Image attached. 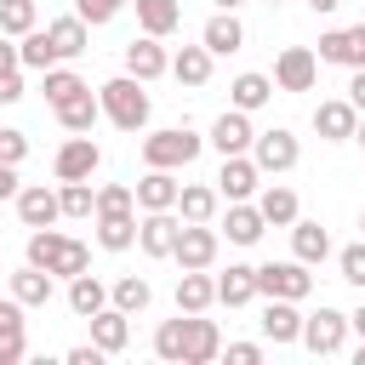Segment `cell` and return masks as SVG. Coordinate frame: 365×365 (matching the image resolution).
<instances>
[{"instance_id": "f1b7e54d", "label": "cell", "mask_w": 365, "mask_h": 365, "mask_svg": "<svg viewBox=\"0 0 365 365\" xmlns=\"http://www.w3.org/2000/svg\"><path fill=\"white\" fill-rule=\"evenodd\" d=\"M97 245L103 251H131L137 245V217L131 211H97Z\"/></svg>"}, {"instance_id": "680465c9", "label": "cell", "mask_w": 365, "mask_h": 365, "mask_svg": "<svg viewBox=\"0 0 365 365\" xmlns=\"http://www.w3.org/2000/svg\"><path fill=\"white\" fill-rule=\"evenodd\" d=\"M268 6H279V0H268Z\"/></svg>"}, {"instance_id": "60d3db41", "label": "cell", "mask_w": 365, "mask_h": 365, "mask_svg": "<svg viewBox=\"0 0 365 365\" xmlns=\"http://www.w3.org/2000/svg\"><path fill=\"white\" fill-rule=\"evenodd\" d=\"M125 6H131V0H74V17H80L86 29H103V23H114Z\"/></svg>"}, {"instance_id": "44dd1931", "label": "cell", "mask_w": 365, "mask_h": 365, "mask_svg": "<svg viewBox=\"0 0 365 365\" xmlns=\"http://www.w3.org/2000/svg\"><path fill=\"white\" fill-rule=\"evenodd\" d=\"M51 114H57V125H63V131H91V125H97V114H103V103L91 97V86H80V91H68L63 103H51Z\"/></svg>"}, {"instance_id": "6da1fadb", "label": "cell", "mask_w": 365, "mask_h": 365, "mask_svg": "<svg viewBox=\"0 0 365 365\" xmlns=\"http://www.w3.org/2000/svg\"><path fill=\"white\" fill-rule=\"evenodd\" d=\"M154 354L171 359V365H211L222 354V331L211 319H200V314H188V319L177 314V319H165L154 331Z\"/></svg>"}, {"instance_id": "4316f807", "label": "cell", "mask_w": 365, "mask_h": 365, "mask_svg": "<svg viewBox=\"0 0 365 365\" xmlns=\"http://www.w3.org/2000/svg\"><path fill=\"white\" fill-rule=\"evenodd\" d=\"M268 97H274V74H257V68L234 74V86H228V103H234V108H245V114H257Z\"/></svg>"}, {"instance_id": "8fae6325", "label": "cell", "mask_w": 365, "mask_h": 365, "mask_svg": "<svg viewBox=\"0 0 365 365\" xmlns=\"http://www.w3.org/2000/svg\"><path fill=\"white\" fill-rule=\"evenodd\" d=\"M262 188V171L251 154H222V171H217V194L222 200H251Z\"/></svg>"}, {"instance_id": "ab89813d", "label": "cell", "mask_w": 365, "mask_h": 365, "mask_svg": "<svg viewBox=\"0 0 365 365\" xmlns=\"http://www.w3.org/2000/svg\"><path fill=\"white\" fill-rule=\"evenodd\" d=\"M23 97V63H17V46L0 40V103H17Z\"/></svg>"}, {"instance_id": "bcb514c9", "label": "cell", "mask_w": 365, "mask_h": 365, "mask_svg": "<svg viewBox=\"0 0 365 365\" xmlns=\"http://www.w3.org/2000/svg\"><path fill=\"white\" fill-rule=\"evenodd\" d=\"M262 359V342H228V365H257Z\"/></svg>"}, {"instance_id": "52a82bcc", "label": "cell", "mask_w": 365, "mask_h": 365, "mask_svg": "<svg viewBox=\"0 0 365 365\" xmlns=\"http://www.w3.org/2000/svg\"><path fill=\"white\" fill-rule=\"evenodd\" d=\"M217 251H222V234H217L211 222H182V228H177V245H171L177 268H211Z\"/></svg>"}, {"instance_id": "7bdbcfd3", "label": "cell", "mask_w": 365, "mask_h": 365, "mask_svg": "<svg viewBox=\"0 0 365 365\" xmlns=\"http://www.w3.org/2000/svg\"><path fill=\"white\" fill-rule=\"evenodd\" d=\"M80 86H86V80H80L74 68H63V63H51V68H46V103H63V97H68V91H80Z\"/></svg>"}, {"instance_id": "277c9868", "label": "cell", "mask_w": 365, "mask_h": 365, "mask_svg": "<svg viewBox=\"0 0 365 365\" xmlns=\"http://www.w3.org/2000/svg\"><path fill=\"white\" fill-rule=\"evenodd\" d=\"M200 148H205V137H194L188 125H165V131H148V137H143V165L177 171V165H194Z\"/></svg>"}, {"instance_id": "11a10c76", "label": "cell", "mask_w": 365, "mask_h": 365, "mask_svg": "<svg viewBox=\"0 0 365 365\" xmlns=\"http://www.w3.org/2000/svg\"><path fill=\"white\" fill-rule=\"evenodd\" d=\"M354 365H365V336H359V348H354Z\"/></svg>"}, {"instance_id": "d4e9b609", "label": "cell", "mask_w": 365, "mask_h": 365, "mask_svg": "<svg viewBox=\"0 0 365 365\" xmlns=\"http://www.w3.org/2000/svg\"><path fill=\"white\" fill-rule=\"evenodd\" d=\"M200 46H205L211 57H228V51H240V46H245V29H240V17H234V11H217V17L200 29Z\"/></svg>"}, {"instance_id": "7c38bea8", "label": "cell", "mask_w": 365, "mask_h": 365, "mask_svg": "<svg viewBox=\"0 0 365 365\" xmlns=\"http://www.w3.org/2000/svg\"><path fill=\"white\" fill-rule=\"evenodd\" d=\"M314 57L319 63H336V68H365V34L359 29H325Z\"/></svg>"}, {"instance_id": "ac0fdd59", "label": "cell", "mask_w": 365, "mask_h": 365, "mask_svg": "<svg viewBox=\"0 0 365 365\" xmlns=\"http://www.w3.org/2000/svg\"><path fill=\"white\" fill-rule=\"evenodd\" d=\"M354 125H359V108H354L348 97H331V103H319V108H314V131H319L325 143H348V137H354Z\"/></svg>"}, {"instance_id": "9a60e30c", "label": "cell", "mask_w": 365, "mask_h": 365, "mask_svg": "<svg viewBox=\"0 0 365 365\" xmlns=\"http://www.w3.org/2000/svg\"><path fill=\"white\" fill-rule=\"evenodd\" d=\"M177 211H143V222H137V245H143V257H171V245H177Z\"/></svg>"}, {"instance_id": "83f0119b", "label": "cell", "mask_w": 365, "mask_h": 365, "mask_svg": "<svg viewBox=\"0 0 365 365\" xmlns=\"http://www.w3.org/2000/svg\"><path fill=\"white\" fill-rule=\"evenodd\" d=\"M222 228H228V240H234V245H257L268 222H262V211H257L251 200H228V217H222Z\"/></svg>"}, {"instance_id": "ba28073f", "label": "cell", "mask_w": 365, "mask_h": 365, "mask_svg": "<svg viewBox=\"0 0 365 365\" xmlns=\"http://www.w3.org/2000/svg\"><path fill=\"white\" fill-rule=\"evenodd\" d=\"M314 80H319L314 46H285L274 57V91H314Z\"/></svg>"}, {"instance_id": "1f68e13d", "label": "cell", "mask_w": 365, "mask_h": 365, "mask_svg": "<svg viewBox=\"0 0 365 365\" xmlns=\"http://www.w3.org/2000/svg\"><path fill=\"white\" fill-rule=\"evenodd\" d=\"M217 188H205V182H182L177 188V211H182V222H211L217 217Z\"/></svg>"}, {"instance_id": "5bb4252c", "label": "cell", "mask_w": 365, "mask_h": 365, "mask_svg": "<svg viewBox=\"0 0 365 365\" xmlns=\"http://www.w3.org/2000/svg\"><path fill=\"white\" fill-rule=\"evenodd\" d=\"M17 217H23V228H51V222L63 217V205H57V188H46V182H29V188H17Z\"/></svg>"}, {"instance_id": "cb8c5ba5", "label": "cell", "mask_w": 365, "mask_h": 365, "mask_svg": "<svg viewBox=\"0 0 365 365\" xmlns=\"http://www.w3.org/2000/svg\"><path fill=\"white\" fill-rule=\"evenodd\" d=\"M257 211H262V222H268V228H291L302 205H297V188L268 182V188H257Z\"/></svg>"}, {"instance_id": "9f6ffc18", "label": "cell", "mask_w": 365, "mask_h": 365, "mask_svg": "<svg viewBox=\"0 0 365 365\" xmlns=\"http://www.w3.org/2000/svg\"><path fill=\"white\" fill-rule=\"evenodd\" d=\"M354 29H359V34H365V17H359V23H354Z\"/></svg>"}, {"instance_id": "2e32d148", "label": "cell", "mask_w": 365, "mask_h": 365, "mask_svg": "<svg viewBox=\"0 0 365 365\" xmlns=\"http://www.w3.org/2000/svg\"><path fill=\"white\" fill-rule=\"evenodd\" d=\"M262 336L274 342V348H285V342H297L302 336V314H297V302L291 297H268V308H262Z\"/></svg>"}, {"instance_id": "3957f363", "label": "cell", "mask_w": 365, "mask_h": 365, "mask_svg": "<svg viewBox=\"0 0 365 365\" xmlns=\"http://www.w3.org/2000/svg\"><path fill=\"white\" fill-rule=\"evenodd\" d=\"M97 103H103V114H108L120 131H143V125H148V108H154L137 74H114V80H103V86H97Z\"/></svg>"}, {"instance_id": "681fc988", "label": "cell", "mask_w": 365, "mask_h": 365, "mask_svg": "<svg viewBox=\"0 0 365 365\" xmlns=\"http://www.w3.org/2000/svg\"><path fill=\"white\" fill-rule=\"evenodd\" d=\"M0 200H17V165L0 160Z\"/></svg>"}, {"instance_id": "db71d44e", "label": "cell", "mask_w": 365, "mask_h": 365, "mask_svg": "<svg viewBox=\"0 0 365 365\" xmlns=\"http://www.w3.org/2000/svg\"><path fill=\"white\" fill-rule=\"evenodd\" d=\"M354 143H359V148H365V114H359V125H354Z\"/></svg>"}, {"instance_id": "e0dca14e", "label": "cell", "mask_w": 365, "mask_h": 365, "mask_svg": "<svg viewBox=\"0 0 365 365\" xmlns=\"http://www.w3.org/2000/svg\"><path fill=\"white\" fill-rule=\"evenodd\" d=\"M29 354V319H23V302L6 297L0 302V365H17Z\"/></svg>"}, {"instance_id": "c3c4849f", "label": "cell", "mask_w": 365, "mask_h": 365, "mask_svg": "<svg viewBox=\"0 0 365 365\" xmlns=\"http://www.w3.org/2000/svg\"><path fill=\"white\" fill-rule=\"evenodd\" d=\"M348 103L365 114V68H354V80H348Z\"/></svg>"}, {"instance_id": "f35d334b", "label": "cell", "mask_w": 365, "mask_h": 365, "mask_svg": "<svg viewBox=\"0 0 365 365\" xmlns=\"http://www.w3.org/2000/svg\"><path fill=\"white\" fill-rule=\"evenodd\" d=\"M57 205H63V217H91L97 211V188L91 182H63L57 188Z\"/></svg>"}, {"instance_id": "484cf974", "label": "cell", "mask_w": 365, "mask_h": 365, "mask_svg": "<svg viewBox=\"0 0 365 365\" xmlns=\"http://www.w3.org/2000/svg\"><path fill=\"white\" fill-rule=\"evenodd\" d=\"M257 297V268L251 262H228V274H217V302L222 308H245Z\"/></svg>"}, {"instance_id": "f6af8a7d", "label": "cell", "mask_w": 365, "mask_h": 365, "mask_svg": "<svg viewBox=\"0 0 365 365\" xmlns=\"http://www.w3.org/2000/svg\"><path fill=\"white\" fill-rule=\"evenodd\" d=\"M0 160H6V165H23V160H29V137H23L17 125H0Z\"/></svg>"}, {"instance_id": "8d00e7d4", "label": "cell", "mask_w": 365, "mask_h": 365, "mask_svg": "<svg viewBox=\"0 0 365 365\" xmlns=\"http://www.w3.org/2000/svg\"><path fill=\"white\" fill-rule=\"evenodd\" d=\"M148 297H154V291H148V279H143V274H125V279H114V285H108V302H114L120 314H143V308H148Z\"/></svg>"}, {"instance_id": "74e56055", "label": "cell", "mask_w": 365, "mask_h": 365, "mask_svg": "<svg viewBox=\"0 0 365 365\" xmlns=\"http://www.w3.org/2000/svg\"><path fill=\"white\" fill-rule=\"evenodd\" d=\"M17 63H23V68H40V74L57 63V51H51L46 29H29V34H23V46H17Z\"/></svg>"}, {"instance_id": "4fadbf2b", "label": "cell", "mask_w": 365, "mask_h": 365, "mask_svg": "<svg viewBox=\"0 0 365 365\" xmlns=\"http://www.w3.org/2000/svg\"><path fill=\"white\" fill-rule=\"evenodd\" d=\"M251 114L245 108H228V114H217L211 120V148L217 154H251Z\"/></svg>"}, {"instance_id": "7a4b0ae2", "label": "cell", "mask_w": 365, "mask_h": 365, "mask_svg": "<svg viewBox=\"0 0 365 365\" xmlns=\"http://www.w3.org/2000/svg\"><path fill=\"white\" fill-rule=\"evenodd\" d=\"M29 262L46 268L51 279H74L91 268V251H86V240H68L57 228H29Z\"/></svg>"}, {"instance_id": "b9f144b4", "label": "cell", "mask_w": 365, "mask_h": 365, "mask_svg": "<svg viewBox=\"0 0 365 365\" xmlns=\"http://www.w3.org/2000/svg\"><path fill=\"white\" fill-rule=\"evenodd\" d=\"M34 29V0H0V34H29Z\"/></svg>"}, {"instance_id": "7402d4cb", "label": "cell", "mask_w": 365, "mask_h": 365, "mask_svg": "<svg viewBox=\"0 0 365 365\" xmlns=\"http://www.w3.org/2000/svg\"><path fill=\"white\" fill-rule=\"evenodd\" d=\"M217 302V279L205 268H182L177 274V314H205Z\"/></svg>"}, {"instance_id": "d6986e66", "label": "cell", "mask_w": 365, "mask_h": 365, "mask_svg": "<svg viewBox=\"0 0 365 365\" xmlns=\"http://www.w3.org/2000/svg\"><path fill=\"white\" fill-rule=\"evenodd\" d=\"M125 319H131V314H120L114 302H103V308L86 319V325H91V342H97L103 354H125V342H131V325H125Z\"/></svg>"}, {"instance_id": "836d02e7", "label": "cell", "mask_w": 365, "mask_h": 365, "mask_svg": "<svg viewBox=\"0 0 365 365\" xmlns=\"http://www.w3.org/2000/svg\"><path fill=\"white\" fill-rule=\"evenodd\" d=\"M46 40H51L57 63H68V57L86 51V23H80V17H57V23H46Z\"/></svg>"}, {"instance_id": "e575fe53", "label": "cell", "mask_w": 365, "mask_h": 365, "mask_svg": "<svg viewBox=\"0 0 365 365\" xmlns=\"http://www.w3.org/2000/svg\"><path fill=\"white\" fill-rule=\"evenodd\" d=\"M103 302H108V285H103V279H91V274H74V279H68V308H74L80 319H91Z\"/></svg>"}, {"instance_id": "6f0895ef", "label": "cell", "mask_w": 365, "mask_h": 365, "mask_svg": "<svg viewBox=\"0 0 365 365\" xmlns=\"http://www.w3.org/2000/svg\"><path fill=\"white\" fill-rule=\"evenodd\" d=\"M359 234H365V217H359Z\"/></svg>"}, {"instance_id": "5b68a950", "label": "cell", "mask_w": 365, "mask_h": 365, "mask_svg": "<svg viewBox=\"0 0 365 365\" xmlns=\"http://www.w3.org/2000/svg\"><path fill=\"white\" fill-rule=\"evenodd\" d=\"M314 291V274H308V262H262L257 268V297H291V302H302Z\"/></svg>"}, {"instance_id": "f907efd6", "label": "cell", "mask_w": 365, "mask_h": 365, "mask_svg": "<svg viewBox=\"0 0 365 365\" xmlns=\"http://www.w3.org/2000/svg\"><path fill=\"white\" fill-rule=\"evenodd\" d=\"M348 331H359V336H365V302H359V308L348 314Z\"/></svg>"}, {"instance_id": "ffe728a7", "label": "cell", "mask_w": 365, "mask_h": 365, "mask_svg": "<svg viewBox=\"0 0 365 365\" xmlns=\"http://www.w3.org/2000/svg\"><path fill=\"white\" fill-rule=\"evenodd\" d=\"M165 68H171V57H165V46H160L154 34H143V40H131V46H125V74H137L143 86H148V80H160Z\"/></svg>"}, {"instance_id": "f546056e", "label": "cell", "mask_w": 365, "mask_h": 365, "mask_svg": "<svg viewBox=\"0 0 365 365\" xmlns=\"http://www.w3.org/2000/svg\"><path fill=\"white\" fill-rule=\"evenodd\" d=\"M291 251H297V262L314 268V262L331 257V234H325L319 222H302V217H297V222H291Z\"/></svg>"}, {"instance_id": "8992f818", "label": "cell", "mask_w": 365, "mask_h": 365, "mask_svg": "<svg viewBox=\"0 0 365 365\" xmlns=\"http://www.w3.org/2000/svg\"><path fill=\"white\" fill-rule=\"evenodd\" d=\"M251 160H257V171L279 177V171H291V165L302 160V143H297L285 125H274V131H257V137H251Z\"/></svg>"}, {"instance_id": "4dcf8cb0", "label": "cell", "mask_w": 365, "mask_h": 365, "mask_svg": "<svg viewBox=\"0 0 365 365\" xmlns=\"http://www.w3.org/2000/svg\"><path fill=\"white\" fill-rule=\"evenodd\" d=\"M131 6H137L143 34H154V40H165V34L182 23V6H177V0H131Z\"/></svg>"}, {"instance_id": "603a6c76", "label": "cell", "mask_w": 365, "mask_h": 365, "mask_svg": "<svg viewBox=\"0 0 365 365\" xmlns=\"http://www.w3.org/2000/svg\"><path fill=\"white\" fill-rule=\"evenodd\" d=\"M177 188H182V182H177L171 171L148 165V177H143L131 194H137V205H143V211H177Z\"/></svg>"}, {"instance_id": "f5cc1de1", "label": "cell", "mask_w": 365, "mask_h": 365, "mask_svg": "<svg viewBox=\"0 0 365 365\" xmlns=\"http://www.w3.org/2000/svg\"><path fill=\"white\" fill-rule=\"evenodd\" d=\"M308 6H314V11H336L342 0H308Z\"/></svg>"}, {"instance_id": "ee69618b", "label": "cell", "mask_w": 365, "mask_h": 365, "mask_svg": "<svg viewBox=\"0 0 365 365\" xmlns=\"http://www.w3.org/2000/svg\"><path fill=\"white\" fill-rule=\"evenodd\" d=\"M336 268H342V279H348V285H359V291H365V240H359V245H342Z\"/></svg>"}, {"instance_id": "d590c367", "label": "cell", "mask_w": 365, "mask_h": 365, "mask_svg": "<svg viewBox=\"0 0 365 365\" xmlns=\"http://www.w3.org/2000/svg\"><path fill=\"white\" fill-rule=\"evenodd\" d=\"M171 74H177L182 86H205V80H211V51H205V46H182V51L171 57Z\"/></svg>"}, {"instance_id": "d6a6232c", "label": "cell", "mask_w": 365, "mask_h": 365, "mask_svg": "<svg viewBox=\"0 0 365 365\" xmlns=\"http://www.w3.org/2000/svg\"><path fill=\"white\" fill-rule=\"evenodd\" d=\"M11 297H17L23 308H46V302H51V274L34 268V262L17 268V274H11Z\"/></svg>"}, {"instance_id": "816d5d0a", "label": "cell", "mask_w": 365, "mask_h": 365, "mask_svg": "<svg viewBox=\"0 0 365 365\" xmlns=\"http://www.w3.org/2000/svg\"><path fill=\"white\" fill-rule=\"evenodd\" d=\"M211 6H217V11H240L245 0H211Z\"/></svg>"}, {"instance_id": "30bf717a", "label": "cell", "mask_w": 365, "mask_h": 365, "mask_svg": "<svg viewBox=\"0 0 365 365\" xmlns=\"http://www.w3.org/2000/svg\"><path fill=\"white\" fill-rule=\"evenodd\" d=\"M308 354H336L348 342V314L336 308H319V314H302V336H297Z\"/></svg>"}, {"instance_id": "7dc6e473", "label": "cell", "mask_w": 365, "mask_h": 365, "mask_svg": "<svg viewBox=\"0 0 365 365\" xmlns=\"http://www.w3.org/2000/svg\"><path fill=\"white\" fill-rule=\"evenodd\" d=\"M103 359H108V354H103L97 342H91V348H68V365H103Z\"/></svg>"}, {"instance_id": "9c48e42d", "label": "cell", "mask_w": 365, "mask_h": 365, "mask_svg": "<svg viewBox=\"0 0 365 365\" xmlns=\"http://www.w3.org/2000/svg\"><path fill=\"white\" fill-rule=\"evenodd\" d=\"M103 165V148L86 137V131H74L63 148H57V160H51V171H57V182H91V171Z\"/></svg>"}]
</instances>
